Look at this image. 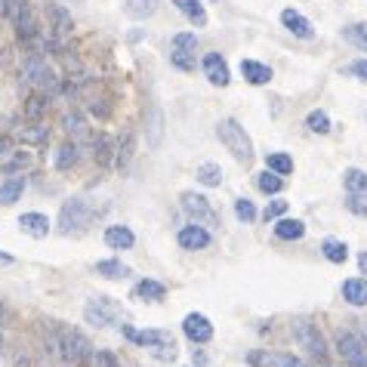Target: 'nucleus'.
Listing matches in <instances>:
<instances>
[{"label":"nucleus","mask_w":367,"mask_h":367,"mask_svg":"<svg viewBox=\"0 0 367 367\" xmlns=\"http://www.w3.org/2000/svg\"><path fill=\"white\" fill-rule=\"evenodd\" d=\"M121 333H124L130 342H136V346L149 349L151 358H157V361H173L176 358V340H173V333H167V330H136L133 324H124Z\"/></svg>","instance_id":"obj_1"},{"label":"nucleus","mask_w":367,"mask_h":367,"mask_svg":"<svg viewBox=\"0 0 367 367\" xmlns=\"http://www.w3.org/2000/svg\"><path fill=\"white\" fill-rule=\"evenodd\" d=\"M93 352H96V349L90 346V340L81 333V330L59 327V355H62L65 364L90 367V364H93Z\"/></svg>","instance_id":"obj_2"},{"label":"nucleus","mask_w":367,"mask_h":367,"mask_svg":"<svg viewBox=\"0 0 367 367\" xmlns=\"http://www.w3.org/2000/svg\"><path fill=\"white\" fill-rule=\"evenodd\" d=\"M84 318H87L93 327H114V330H124L127 321V312L114 303L112 296H90L87 309H84Z\"/></svg>","instance_id":"obj_3"},{"label":"nucleus","mask_w":367,"mask_h":367,"mask_svg":"<svg viewBox=\"0 0 367 367\" xmlns=\"http://www.w3.org/2000/svg\"><path fill=\"white\" fill-rule=\"evenodd\" d=\"M216 136H219V142L231 151V157H235V161H241V164L253 161V142H250V136L244 133V127L238 124V121H231V118L219 121Z\"/></svg>","instance_id":"obj_4"},{"label":"nucleus","mask_w":367,"mask_h":367,"mask_svg":"<svg viewBox=\"0 0 367 367\" xmlns=\"http://www.w3.org/2000/svg\"><path fill=\"white\" fill-rule=\"evenodd\" d=\"M22 81L34 84V87H40L44 93H50V96H56L59 90H62V81H59L56 71L44 62L40 53H31V56L25 59V65H22Z\"/></svg>","instance_id":"obj_5"},{"label":"nucleus","mask_w":367,"mask_h":367,"mask_svg":"<svg viewBox=\"0 0 367 367\" xmlns=\"http://www.w3.org/2000/svg\"><path fill=\"white\" fill-rule=\"evenodd\" d=\"M290 333H293V340H296L309 355H315L318 361L327 358V342H324V333L318 330V324L309 321V318H293Z\"/></svg>","instance_id":"obj_6"},{"label":"nucleus","mask_w":367,"mask_h":367,"mask_svg":"<svg viewBox=\"0 0 367 367\" xmlns=\"http://www.w3.org/2000/svg\"><path fill=\"white\" fill-rule=\"evenodd\" d=\"M90 219H93V210H90L87 201L71 198V201H65L62 210H59V231H62V235H81Z\"/></svg>","instance_id":"obj_7"},{"label":"nucleus","mask_w":367,"mask_h":367,"mask_svg":"<svg viewBox=\"0 0 367 367\" xmlns=\"http://www.w3.org/2000/svg\"><path fill=\"white\" fill-rule=\"evenodd\" d=\"M182 210H186L198 225H207V229H219V213L213 210V204L204 198V194L186 192V194H182Z\"/></svg>","instance_id":"obj_8"},{"label":"nucleus","mask_w":367,"mask_h":367,"mask_svg":"<svg viewBox=\"0 0 367 367\" xmlns=\"http://www.w3.org/2000/svg\"><path fill=\"white\" fill-rule=\"evenodd\" d=\"M336 352L349 367H367V342L358 333H336Z\"/></svg>","instance_id":"obj_9"},{"label":"nucleus","mask_w":367,"mask_h":367,"mask_svg":"<svg viewBox=\"0 0 367 367\" xmlns=\"http://www.w3.org/2000/svg\"><path fill=\"white\" fill-rule=\"evenodd\" d=\"M182 333H186V340H192V342H210L213 340V324L207 321V315L192 312V315H186V321H182Z\"/></svg>","instance_id":"obj_10"},{"label":"nucleus","mask_w":367,"mask_h":367,"mask_svg":"<svg viewBox=\"0 0 367 367\" xmlns=\"http://www.w3.org/2000/svg\"><path fill=\"white\" fill-rule=\"evenodd\" d=\"M179 247L182 250H204V247H210V231H207V225H198V223H192V225H186V229L179 231Z\"/></svg>","instance_id":"obj_11"},{"label":"nucleus","mask_w":367,"mask_h":367,"mask_svg":"<svg viewBox=\"0 0 367 367\" xmlns=\"http://www.w3.org/2000/svg\"><path fill=\"white\" fill-rule=\"evenodd\" d=\"M204 75H207V81H210L213 87H225V84L231 81L229 65H225V59L219 56V53H207L204 56Z\"/></svg>","instance_id":"obj_12"},{"label":"nucleus","mask_w":367,"mask_h":367,"mask_svg":"<svg viewBox=\"0 0 367 367\" xmlns=\"http://www.w3.org/2000/svg\"><path fill=\"white\" fill-rule=\"evenodd\" d=\"M250 361H253V364H262V367H309L303 358L287 355V352H253Z\"/></svg>","instance_id":"obj_13"},{"label":"nucleus","mask_w":367,"mask_h":367,"mask_svg":"<svg viewBox=\"0 0 367 367\" xmlns=\"http://www.w3.org/2000/svg\"><path fill=\"white\" fill-rule=\"evenodd\" d=\"M133 149H136V139H133V130L130 127H124L118 136V142H114V167L124 170L127 164L133 161Z\"/></svg>","instance_id":"obj_14"},{"label":"nucleus","mask_w":367,"mask_h":367,"mask_svg":"<svg viewBox=\"0 0 367 367\" xmlns=\"http://www.w3.org/2000/svg\"><path fill=\"white\" fill-rule=\"evenodd\" d=\"M13 22H16V34H19L25 44L38 40V34H40V31H38V19H34V13H31V7H28V3L19 10V13H16Z\"/></svg>","instance_id":"obj_15"},{"label":"nucleus","mask_w":367,"mask_h":367,"mask_svg":"<svg viewBox=\"0 0 367 367\" xmlns=\"http://www.w3.org/2000/svg\"><path fill=\"white\" fill-rule=\"evenodd\" d=\"M281 22H284V28L293 34V38L309 40L312 34H315V31H312V22L305 19L303 13H296V10H284V13H281Z\"/></svg>","instance_id":"obj_16"},{"label":"nucleus","mask_w":367,"mask_h":367,"mask_svg":"<svg viewBox=\"0 0 367 367\" xmlns=\"http://www.w3.org/2000/svg\"><path fill=\"white\" fill-rule=\"evenodd\" d=\"M47 16L53 19V28H56L59 38L71 34V28H75V19H71V13L62 7V3H56V0H47Z\"/></svg>","instance_id":"obj_17"},{"label":"nucleus","mask_w":367,"mask_h":367,"mask_svg":"<svg viewBox=\"0 0 367 367\" xmlns=\"http://www.w3.org/2000/svg\"><path fill=\"white\" fill-rule=\"evenodd\" d=\"M19 229L31 238H47L50 235V219L44 213H22L19 216Z\"/></svg>","instance_id":"obj_18"},{"label":"nucleus","mask_w":367,"mask_h":367,"mask_svg":"<svg viewBox=\"0 0 367 367\" xmlns=\"http://www.w3.org/2000/svg\"><path fill=\"white\" fill-rule=\"evenodd\" d=\"M241 75L247 84H253V87H262V84L272 81V68L262 62H256V59H244L241 62Z\"/></svg>","instance_id":"obj_19"},{"label":"nucleus","mask_w":367,"mask_h":367,"mask_svg":"<svg viewBox=\"0 0 367 367\" xmlns=\"http://www.w3.org/2000/svg\"><path fill=\"white\" fill-rule=\"evenodd\" d=\"M173 7L179 10V13L186 16L194 28H204L207 25V10H204V3H201V0H173Z\"/></svg>","instance_id":"obj_20"},{"label":"nucleus","mask_w":367,"mask_h":367,"mask_svg":"<svg viewBox=\"0 0 367 367\" xmlns=\"http://www.w3.org/2000/svg\"><path fill=\"white\" fill-rule=\"evenodd\" d=\"M105 244L112 250H130L136 244V235H133L127 225H108L105 229Z\"/></svg>","instance_id":"obj_21"},{"label":"nucleus","mask_w":367,"mask_h":367,"mask_svg":"<svg viewBox=\"0 0 367 367\" xmlns=\"http://www.w3.org/2000/svg\"><path fill=\"white\" fill-rule=\"evenodd\" d=\"M133 296L136 299H145V303H161L167 296V287L161 281H151V278H142L136 287H133Z\"/></svg>","instance_id":"obj_22"},{"label":"nucleus","mask_w":367,"mask_h":367,"mask_svg":"<svg viewBox=\"0 0 367 367\" xmlns=\"http://www.w3.org/2000/svg\"><path fill=\"white\" fill-rule=\"evenodd\" d=\"M342 299H346L349 305H367V278L342 281Z\"/></svg>","instance_id":"obj_23"},{"label":"nucleus","mask_w":367,"mask_h":367,"mask_svg":"<svg viewBox=\"0 0 367 367\" xmlns=\"http://www.w3.org/2000/svg\"><path fill=\"white\" fill-rule=\"evenodd\" d=\"M145 133H149V145L157 149V145H161V136H164V114L157 105H151L149 112H145Z\"/></svg>","instance_id":"obj_24"},{"label":"nucleus","mask_w":367,"mask_h":367,"mask_svg":"<svg viewBox=\"0 0 367 367\" xmlns=\"http://www.w3.org/2000/svg\"><path fill=\"white\" fill-rule=\"evenodd\" d=\"M25 186H28L25 176H10V179L0 186V207L16 204V201L22 198V192H25Z\"/></svg>","instance_id":"obj_25"},{"label":"nucleus","mask_w":367,"mask_h":367,"mask_svg":"<svg viewBox=\"0 0 367 367\" xmlns=\"http://www.w3.org/2000/svg\"><path fill=\"white\" fill-rule=\"evenodd\" d=\"M93 155L102 167H114V142L105 136V133H96L93 139Z\"/></svg>","instance_id":"obj_26"},{"label":"nucleus","mask_w":367,"mask_h":367,"mask_svg":"<svg viewBox=\"0 0 367 367\" xmlns=\"http://www.w3.org/2000/svg\"><path fill=\"white\" fill-rule=\"evenodd\" d=\"M275 235L281 241H299L305 235V223L303 219H281V223H275Z\"/></svg>","instance_id":"obj_27"},{"label":"nucleus","mask_w":367,"mask_h":367,"mask_svg":"<svg viewBox=\"0 0 367 367\" xmlns=\"http://www.w3.org/2000/svg\"><path fill=\"white\" fill-rule=\"evenodd\" d=\"M77 161H81V149H77V142H62L56 149V170H71Z\"/></svg>","instance_id":"obj_28"},{"label":"nucleus","mask_w":367,"mask_h":367,"mask_svg":"<svg viewBox=\"0 0 367 367\" xmlns=\"http://www.w3.org/2000/svg\"><path fill=\"white\" fill-rule=\"evenodd\" d=\"M321 253H324V260L336 262V266L349 260V247L342 241H336V238H324V241H321Z\"/></svg>","instance_id":"obj_29"},{"label":"nucleus","mask_w":367,"mask_h":367,"mask_svg":"<svg viewBox=\"0 0 367 367\" xmlns=\"http://www.w3.org/2000/svg\"><path fill=\"white\" fill-rule=\"evenodd\" d=\"M96 275H102V278H108V281H121L130 275V268L121 260H99L96 262Z\"/></svg>","instance_id":"obj_30"},{"label":"nucleus","mask_w":367,"mask_h":367,"mask_svg":"<svg viewBox=\"0 0 367 367\" xmlns=\"http://www.w3.org/2000/svg\"><path fill=\"white\" fill-rule=\"evenodd\" d=\"M342 186H346V192H355V194H367V170L349 167L346 173H342Z\"/></svg>","instance_id":"obj_31"},{"label":"nucleus","mask_w":367,"mask_h":367,"mask_svg":"<svg viewBox=\"0 0 367 367\" xmlns=\"http://www.w3.org/2000/svg\"><path fill=\"white\" fill-rule=\"evenodd\" d=\"M155 10H157V0H127L124 3V13L130 19H149V16H155Z\"/></svg>","instance_id":"obj_32"},{"label":"nucleus","mask_w":367,"mask_h":367,"mask_svg":"<svg viewBox=\"0 0 367 367\" xmlns=\"http://www.w3.org/2000/svg\"><path fill=\"white\" fill-rule=\"evenodd\" d=\"M19 142H25V145H47V142H50V127H44V124L25 127V130H19Z\"/></svg>","instance_id":"obj_33"},{"label":"nucleus","mask_w":367,"mask_h":367,"mask_svg":"<svg viewBox=\"0 0 367 367\" xmlns=\"http://www.w3.org/2000/svg\"><path fill=\"white\" fill-rule=\"evenodd\" d=\"M194 179H198L201 186H207V188H216L219 182H223V170H219V164L207 161V164H201V167H198Z\"/></svg>","instance_id":"obj_34"},{"label":"nucleus","mask_w":367,"mask_h":367,"mask_svg":"<svg viewBox=\"0 0 367 367\" xmlns=\"http://www.w3.org/2000/svg\"><path fill=\"white\" fill-rule=\"evenodd\" d=\"M342 38L352 47H358V50L367 53V22H352V25H346L342 28Z\"/></svg>","instance_id":"obj_35"},{"label":"nucleus","mask_w":367,"mask_h":367,"mask_svg":"<svg viewBox=\"0 0 367 367\" xmlns=\"http://www.w3.org/2000/svg\"><path fill=\"white\" fill-rule=\"evenodd\" d=\"M256 186H260V192H266V194H278L281 188H284V179H281V173H275V170L266 167V173L256 176Z\"/></svg>","instance_id":"obj_36"},{"label":"nucleus","mask_w":367,"mask_h":367,"mask_svg":"<svg viewBox=\"0 0 367 367\" xmlns=\"http://www.w3.org/2000/svg\"><path fill=\"white\" fill-rule=\"evenodd\" d=\"M47 108H50V93L47 96H31V99L25 102V118H31V121H38L40 114H47Z\"/></svg>","instance_id":"obj_37"},{"label":"nucleus","mask_w":367,"mask_h":367,"mask_svg":"<svg viewBox=\"0 0 367 367\" xmlns=\"http://www.w3.org/2000/svg\"><path fill=\"white\" fill-rule=\"evenodd\" d=\"M266 167L275 170V173H281V176L293 173V161L284 155V151H275V155H268V157H266Z\"/></svg>","instance_id":"obj_38"},{"label":"nucleus","mask_w":367,"mask_h":367,"mask_svg":"<svg viewBox=\"0 0 367 367\" xmlns=\"http://www.w3.org/2000/svg\"><path fill=\"white\" fill-rule=\"evenodd\" d=\"M62 130L71 133V136H84V133H87V124H84V118L77 112H65L62 114Z\"/></svg>","instance_id":"obj_39"},{"label":"nucleus","mask_w":367,"mask_h":367,"mask_svg":"<svg viewBox=\"0 0 367 367\" xmlns=\"http://www.w3.org/2000/svg\"><path fill=\"white\" fill-rule=\"evenodd\" d=\"M305 127H309L312 133H330V118L321 112V108H315V112H309V118H305Z\"/></svg>","instance_id":"obj_40"},{"label":"nucleus","mask_w":367,"mask_h":367,"mask_svg":"<svg viewBox=\"0 0 367 367\" xmlns=\"http://www.w3.org/2000/svg\"><path fill=\"white\" fill-rule=\"evenodd\" d=\"M25 167H31V155H28V151H19V155H13L10 161L0 164L3 173H16V170H25Z\"/></svg>","instance_id":"obj_41"},{"label":"nucleus","mask_w":367,"mask_h":367,"mask_svg":"<svg viewBox=\"0 0 367 367\" xmlns=\"http://www.w3.org/2000/svg\"><path fill=\"white\" fill-rule=\"evenodd\" d=\"M235 216L241 219V223H253L256 219V207H253V201H247V198H238L235 201Z\"/></svg>","instance_id":"obj_42"},{"label":"nucleus","mask_w":367,"mask_h":367,"mask_svg":"<svg viewBox=\"0 0 367 367\" xmlns=\"http://www.w3.org/2000/svg\"><path fill=\"white\" fill-rule=\"evenodd\" d=\"M170 62H173L179 71H194V53H188V50H173V53H170Z\"/></svg>","instance_id":"obj_43"},{"label":"nucleus","mask_w":367,"mask_h":367,"mask_svg":"<svg viewBox=\"0 0 367 367\" xmlns=\"http://www.w3.org/2000/svg\"><path fill=\"white\" fill-rule=\"evenodd\" d=\"M173 50H188V53H194V47H198V38H194V31H179V34H173Z\"/></svg>","instance_id":"obj_44"},{"label":"nucleus","mask_w":367,"mask_h":367,"mask_svg":"<svg viewBox=\"0 0 367 367\" xmlns=\"http://www.w3.org/2000/svg\"><path fill=\"white\" fill-rule=\"evenodd\" d=\"M346 207H349V213H355V216H367V201H364V194L349 192Z\"/></svg>","instance_id":"obj_45"},{"label":"nucleus","mask_w":367,"mask_h":367,"mask_svg":"<svg viewBox=\"0 0 367 367\" xmlns=\"http://www.w3.org/2000/svg\"><path fill=\"white\" fill-rule=\"evenodd\" d=\"M287 207H290L287 201H272V204H266V210H262V219H266V223H272V219L284 216Z\"/></svg>","instance_id":"obj_46"},{"label":"nucleus","mask_w":367,"mask_h":367,"mask_svg":"<svg viewBox=\"0 0 367 367\" xmlns=\"http://www.w3.org/2000/svg\"><path fill=\"white\" fill-rule=\"evenodd\" d=\"M93 364L96 367H121L112 352H93Z\"/></svg>","instance_id":"obj_47"},{"label":"nucleus","mask_w":367,"mask_h":367,"mask_svg":"<svg viewBox=\"0 0 367 367\" xmlns=\"http://www.w3.org/2000/svg\"><path fill=\"white\" fill-rule=\"evenodd\" d=\"M349 71H352V75H358L361 81H367V59H361V62H352V65H349Z\"/></svg>","instance_id":"obj_48"},{"label":"nucleus","mask_w":367,"mask_h":367,"mask_svg":"<svg viewBox=\"0 0 367 367\" xmlns=\"http://www.w3.org/2000/svg\"><path fill=\"white\" fill-rule=\"evenodd\" d=\"M7 151H10V139H7V136H0V157L7 155Z\"/></svg>","instance_id":"obj_49"},{"label":"nucleus","mask_w":367,"mask_h":367,"mask_svg":"<svg viewBox=\"0 0 367 367\" xmlns=\"http://www.w3.org/2000/svg\"><path fill=\"white\" fill-rule=\"evenodd\" d=\"M358 266H361V272H367V253L358 256Z\"/></svg>","instance_id":"obj_50"},{"label":"nucleus","mask_w":367,"mask_h":367,"mask_svg":"<svg viewBox=\"0 0 367 367\" xmlns=\"http://www.w3.org/2000/svg\"><path fill=\"white\" fill-rule=\"evenodd\" d=\"M10 13V3H7V0H0V16H7Z\"/></svg>","instance_id":"obj_51"},{"label":"nucleus","mask_w":367,"mask_h":367,"mask_svg":"<svg viewBox=\"0 0 367 367\" xmlns=\"http://www.w3.org/2000/svg\"><path fill=\"white\" fill-rule=\"evenodd\" d=\"M0 262H13V256H10V253H0Z\"/></svg>","instance_id":"obj_52"},{"label":"nucleus","mask_w":367,"mask_h":367,"mask_svg":"<svg viewBox=\"0 0 367 367\" xmlns=\"http://www.w3.org/2000/svg\"><path fill=\"white\" fill-rule=\"evenodd\" d=\"M0 340H3V321H0Z\"/></svg>","instance_id":"obj_53"},{"label":"nucleus","mask_w":367,"mask_h":367,"mask_svg":"<svg viewBox=\"0 0 367 367\" xmlns=\"http://www.w3.org/2000/svg\"><path fill=\"white\" fill-rule=\"evenodd\" d=\"M0 321H3V305H0Z\"/></svg>","instance_id":"obj_54"}]
</instances>
